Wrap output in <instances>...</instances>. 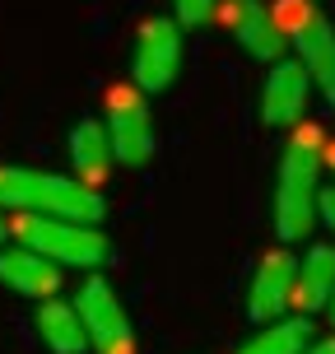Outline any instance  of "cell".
I'll return each instance as SVG.
<instances>
[{"label": "cell", "mask_w": 335, "mask_h": 354, "mask_svg": "<svg viewBox=\"0 0 335 354\" xmlns=\"http://www.w3.org/2000/svg\"><path fill=\"white\" fill-rule=\"evenodd\" d=\"M335 289V243H317L307 248V257H298V275H294V299L289 308L307 317V313H321L326 299Z\"/></svg>", "instance_id": "7c38bea8"}, {"label": "cell", "mask_w": 335, "mask_h": 354, "mask_svg": "<svg viewBox=\"0 0 335 354\" xmlns=\"http://www.w3.org/2000/svg\"><path fill=\"white\" fill-rule=\"evenodd\" d=\"M0 284L5 289H15L23 299H52L56 289H61V266L47 261V257H37L33 248H0Z\"/></svg>", "instance_id": "8fae6325"}, {"label": "cell", "mask_w": 335, "mask_h": 354, "mask_svg": "<svg viewBox=\"0 0 335 354\" xmlns=\"http://www.w3.org/2000/svg\"><path fill=\"white\" fill-rule=\"evenodd\" d=\"M312 340V322L307 317H275V322H265L261 331L251 340H242L233 354H298L303 345Z\"/></svg>", "instance_id": "9a60e30c"}, {"label": "cell", "mask_w": 335, "mask_h": 354, "mask_svg": "<svg viewBox=\"0 0 335 354\" xmlns=\"http://www.w3.org/2000/svg\"><path fill=\"white\" fill-rule=\"evenodd\" d=\"M33 326L37 336H42V345L52 354H84L88 340H84V326H79V313H75L70 299H42L33 313Z\"/></svg>", "instance_id": "5bb4252c"}, {"label": "cell", "mask_w": 335, "mask_h": 354, "mask_svg": "<svg viewBox=\"0 0 335 354\" xmlns=\"http://www.w3.org/2000/svg\"><path fill=\"white\" fill-rule=\"evenodd\" d=\"M317 219L335 233V187H321L317 192Z\"/></svg>", "instance_id": "e0dca14e"}, {"label": "cell", "mask_w": 335, "mask_h": 354, "mask_svg": "<svg viewBox=\"0 0 335 354\" xmlns=\"http://www.w3.org/2000/svg\"><path fill=\"white\" fill-rule=\"evenodd\" d=\"M0 210L15 214H52V219H75V224H103L107 201L84 182L66 173H42V168H19L0 163Z\"/></svg>", "instance_id": "6da1fadb"}, {"label": "cell", "mask_w": 335, "mask_h": 354, "mask_svg": "<svg viewBox=\"0 0 335 354\" xmlns=\"http://www.w3.org/2000/svg\"><path fill=\"white\" fill-rule=\"evenodd\" d=\"M107 145H112V163L117 168H144L154 159V117H149V98L135 84H112L107 88Z\"/></svg>", "instance_id": "5b68a950"}, {"label": "cell", "mask_w": 335, "mask_h": 354, "mask_svg": "<svg viewBox=\"0 0 335 354\" xmlns=\"http://www.w3.org/2000/svg\"><path fill=\"white\" fill-rule=\"evenodd\" d=\"M294 275H298V257L289 248H275L261 257L256 275H251V289H247V317L256 326H265V322H275V317H289Z\"/></svg>", "instance_id": "30bf717a"}, {"label": "cell", "mask_w": 335, "mask_h": 354, "mask_svg": "<svg viewBox=\"0 0 335 354\" xmlns=\"http://www.w3.org/2000/svg\"><path fill=\"white\" fill-rule=\"evenodd\" d=\"M307 98H312V75L303 71L294 56L270 61V75H265V84H261V126H270V131L303 126Z\"/></svg>", "instance_id": "9c48e42d"}, {"label": "cell", "mask_w": 335, "mask_h": 354, "mask_svg": "<svg viewBox=\"0 0 335 354\" xmlns=\"http://www.w3.org/2000/svg\"><path fill=\"white\" fill-rule=\"evenodd\" d=\"M15 238L23 248H33L37 257L56 261L61 270H98L107 261V233L98 224H75V219H52V214H19Z\"/></svg>", "instance_id": "277c9868"}, {"label": "cell", "mask_w": 335, "mask_h": 354, "mask_svg": "<svg viewBox=\"0 0 335 354\" xmlns=\"http://www.w3.org/2000/svg\"><path fill=\"white\" fill-rule=\"evenodd\" d=\"M70 168H75V182H84V187H103L107 182V173L117 168L112 163V145H107V131H103V122L98 117H88V122H79L70 131Z\"/></svg>", "instance_id": "4fadbf2b"}, {"label": "cell", "mask_w": 335, "mask_h": 354, "mask_svg": "<svg viewBox=\"0 0 335 354\" xmlns=\"http://www.w3.org/2000/svg\"><path fill=\"white\" fill-rule=\"evenodd\" d=\"M331 107H335V103H331Z\"/></svg>", "instance_id": "7402d4cb"}, {"label": "cell", "mask_w": 335, "mask_h": 354, "mask_svg": "<svg viewBox=\"0 0 335 354\" xmlns=\"http://www.w3.org/2000/svg\"><path fill=\"white\" fill-rule=\"evenodd\" d=\"M321 168H331V173H335V140L321 145Z\"/></svg>", "instance_id": "d6986e66"}, {"label": "cell", "mask_w": 335, "mask_h": 354, "mask_svg": "<svg viewBox=\"0 0 335 354\" xmlns=\"http://www.w3.org/2000/svg\"><path fill=\"white\" fill-rule=\"evenodd\" d=\"M182 24L168 15H154L144 19L140 28H135V52H131V84L140 88L144 98L149 93H168L177 84V75H182V52H186V42H182Z\"/></svg>", "instance_id": "8992f818"}, {"label": "cell", "mask_w": 335, "mask_h": 354, "mask_svg": "<svg viewBox=\"0 0 335 354\" xmlns=\"http://www.w3.org/2000/svg\"><path fill=\"white\" fill-rule=\"evenodd\" d=\"M270 10H275V24H280L294 61L335 103V28H331V19L321 15L317 0H275Z\"/></svg>", "instance_id": "3957f363"}, {"label": "cell", "mask_w": 335, "mask_h": 354, "mask_svg": "<svg viewBox=\"0 0 335 354\" xmlns=\"http://www.w3.org/2000/svg\"><path fill=\"white\" fill-rule=\"evenodd\" d=\"M326 317H331V326H335V289H331V299H326V308H321Z\"/></svg>", "instance_id": "ffe728a7"}, {"label": "cell", "mask_w": 335, "mask_h": 354, "mask_svg": "<svg viewBox=\"0 0 335 354\" xmlns=\"http://www.w3.org/2000/svg\"><path fill=\"white\" fill-rule=\"evenodd\" d=\"M321 145H326V136L317 126H303L280 154V173H275V233H280V243H298L317 224Z\"/></svg>", "instance_id": "7a4b0ae2"}, {"label": "cell", "mask_w": 335, "mask_h": 354, "mask_svg": "<svg viewBox=\"0 0 335 354\" xmlns=\"http://www.w3.org/2000/svg\"><path fill=\"white\" fill-rule=\"evenodd\" d=\"M214 10H219V0H173V19L182 28H200V24H210Z\"/></svg>", "instance_id": "2e32d148"}, {"label": "cell", "mask_w": 335, "mask_h": 354, "mask_svg": "<svg viewBox=\"0 0 335 354\" xmlns=\"http://www.w3.org/2000/svg\"><path fill=\"white\" fill-rule=\"evenodd\" d=\"M298 354H335V336H321V340H307Z\"/></svg>", "instance_id": "ac0fdd59"}, {"label": "cell", "mask_w": 335, "mask_h": 354, "mask_svg": "<svg viewBox=\"0 0 335 354\" xmlns=\"http://www.w3.org/2000/svg\"><path fill=\"white\" fill-rule=\"evenodd\" d=\"M75 313H79V326H84L88 350L98 354H135V326H131V313L126 303L117 299V289L103 280V275H88L75 294Z\"/></svg>", "instance_id": "52a82bcc"}, {"label": "cell", "mask_w": 335, "mask_h": 354, "mask_svg": "<svg viewBox=\"0 0 335 354\" xmlns=\"http://www.w3.org/2000/svg\"><path fill=\"white\" fill-rule=\"evenodd\" d=\"M214 15L229 24V33L238 37V47L256 61H284L289 56V42H284L280 24H275V10L265 0H219Z\"/></svg>", "instance_id": "ba28073f"}, {"label": "cell", "mask_w": 335, "mask_h": 354, "mask_svg": "<svg viewBox=\"0 0 335 354\" xmlns=\"http://www.w3.org/2000/svg\"><path fill=\"white\" fill-rule=\"evenodd\" d=\"M5 233H10V224H5V214H0V248H5Z\"/></svg>", "instance_id": "44dd1931"}]
</instances>
